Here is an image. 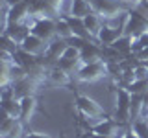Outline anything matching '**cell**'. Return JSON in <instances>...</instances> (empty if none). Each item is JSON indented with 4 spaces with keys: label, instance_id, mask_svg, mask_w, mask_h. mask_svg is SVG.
<instances>
[{
    "label": "cell",
    "instance_id": "6da1fadb",
    "mask_svg": "<svg viewBox=\"0 0 148 138\" xmlns=\"http://www.w3.org/2000/svg\"><path fill=\"white\" fill-rule=\"evenodd\" d=\"M109 74V66L108 63L102 59V61H96V63H85L78 68L76 72V79L82 81V83H95L106 77Z\"/></svg>",
    "mask_w": 148,
    "mask_h": 138
},
{
    "label": "cell",
    "instance_id": "7a4b0ae2",
    "mask_svg": "<svg viewBox=\"0 0 148 138\" xmlns=\"http://www.w3.org/2000/svg\"><path fill=\"white\" fill-rule=\"evenodd\" d=\"M76 107L80 114L87 120H102L106 118V110L96 99L89 98V96H78L76 98Z\"/></svg>",
    "mask_w": 148,
    "mask_h": 138
},
{
    "label": "cell",
    "instance_id": "3957f363",
    "mask_svg": "<svg viewBox=\"0 0 148 138\" xmlns=\"http://www.w3.org/2000/svg\"><path fill=\"white\" fill-rule=\"evenodd\" d=\"M130 105H132V92L126 87H119L117 89V105H115V118L120 123L132 122V114H130Z\"/></svg>",
    "mask_w": 148,
    "mask_h": 138
},
{
    "label": "cell",
    "instance_id": "277c9868",
    "mask_svg": "<svg viewBox=\"0 0 148 138\" xmlns=\"http://www.w3.org/2000/svg\"><path fill=\"white\" fill-rule=\"evenodd\" d=\"M148 30V18H145L139 11L135 9H130V17L128 22L124 26V35L132 37V39H137L139 35H143Z\"/></svg>",
    "mask_w": 148,
    "mask_h": 138
},
{
    "label": "cell",
    "instance_id": "5b68a950",
    "mask_svg": "<svg viewBox=\"0 0 148 138\" xmlns=\"http://www.w3.org/2000/svg\"><path fill=\"white\" fill-rule=\"evenodd\" d=\"M32 33L41 37L43 41L50 43L58 37V30H56V18L52 17H41L35 20V24L32 26Z\"/></svg>",
    "mask_w": 148,
    "mask_h": 138
},
{
    "label": "cell",
    "instance_id": "8992f818",
    "mask_svg": "<svg viewBox=\"0 0 148 138\" xmlns=\"http://www.w3.org/2000/svg\"><path fill=\"white\" fill-rule=\"evenodd\" d=\"M89 2H91L92 9H95L104 20H108L109 17H113V15H117V13L126 9L120 4L122 0H89Z\"/></svg>",
    "mask_w": 148,
    "mask_h": 138
},
{
    "label": "cell",
    "instance_id": "52a82bcc",
    "mask_svg": "<svg viewBox=\"0 0 148 138\" xmlns=\"http://www.w3.org/2000/svg\"><path fill=\"white\" fill-rule=\"evenodd\" d=\"M18 48H21L22 52L30 53V55H35V57H45L46 50H48V43H46V41H43L41 37L30 33L21 44H18Z\"/></svg>",
    "mask_w": 148,
    "mask_h": 138
},
{
    "label": "cell",
    "instance_id": "ba28073f",
    "mask_svg": "<svg viewBox=\"0 0 148 138\" xmlns=\"http://www.w3.org/2000/svg\"><path fill=\"white\" fill-rule=\"evenodd\" d=\"M22 125H24V122L21 118H9L8 114H4L2 123H0V136L2 138H24Z\"/></svg>",
    "mask_w": 148,
    "mask_h": 138
},
{
    "label": "cell",
    "instance_id": "9c48e42d",
    "mask_svg": "<svg viewBox=\"0 0 148 138\" xmlns=\"http://www.w3.org/2000/svg\"><path fill=\"white\" fill-rule=\"evenodd\" d=\"M122 129V123L117 118H102L92 125V133H98V135H109V136H117L119 138V131Z\"/></svg>",
    "mask_w": 148,
    "mask_h": 138
},
{
    "label": "cell",
    "instance_id": "30bf717a",
    "mask_svg": "<svg viewBox=\"0 0 148 138\" xmlns=\"http://www.w3.org/2000/svg\"><path fill=\"white\" fill-rule=\"evenodd\" d=\"M30 15H32L30 13V4H28L26 0L21 2V4H15V6H11L9 11H8V26L9 24H21V22H26V18Z\"/></svg>",
    "mask_w": 148,
    "mask_h": 138
},
{
    "label": "cell",
    "instance_id": "8fae6325",
    "mask_svg": "<svg viewBox=\"0 0 148 138\" xmlns=\"http://www.w3.org/2000/svg\"><path fill=\"white\" fill-rule=\"evenodd\" d=\"M124 33L120 30H115V28H111V26H108L104 22V26H102V30H100V33H98V37H96V43H98L102 48H111L117 41L122 37Z\"/></svg>",
    "mask_w": 148,
    "mask_h": 138
},
{
    "label": "cell",
    "instance_id": "7c38bea8",
    "mask_svg": "<svg viewBox=\"0 0 148 138\" xmlns=\"http://www.w3.org/2000/svg\"><path fill=\"white\" fill-rule=\"evenodd\" d=\"M46 81L54 87H69L71 85V74L56 64V66L46 68Z\"/></svg>",
    "mask_w": 148,
    "mask_h": 138
},
{
    "label": "cell",
    "instance_id": "4fadbf2b",
    "mask_svg": "<svg viewBox=\"0 0 148 138\" xmlns=\"http://www.w3.org/2000/svg\"><path fill=\"white\" fill-rule=\"evenodd\" d=\"M102 46L95 44L92 41H87L85 44L80 48V61L85 64V63H96V61H102Z\"/></svg>",
    "mask_w": 148,
    "mask_h": 138
},
{
    "label": "cell",
    "instance_id": "5bb4252c",
    "mask_svg": "<svg viewBox=\"0 0 148 138\" xmlns=\"http://www.w3.org/2000/svg\"><path fill=\"white\" fill-rule=\"evenodd\" d=\"M67 46H69L67 41L56 37L54 41H50V43H48V50H46V53H45V59H50V61H56V63H58L59 59L63 57Z\"/></svg>",
    "mask_w": 148,
    "mask_h": 138
},
{
    "label": "cell",
    "instance_id": "9a60e30c",
    "mask_svg": "<svg viewBox=\"0 0 148 138\" xmlns=\"http://www.w3.org/2000/svg\"><path fill=\"white\" fill-rule=\"evenodd\" d=\"M2 33H6V35H9L13 41H15L17 44H21L22 41L26 39L28 35L32 33V28L26 24V22H21V24H9L6 30L2 31Z\"/></svg>",
    "mask_w": 148,
    "mask_h": 138
},
{
    "label": "cell",
    "instance_id": "2e32d148",
    "mask_svg": "<svg viewBox=\"0 0 148 138\" xmlns=\"http://www.w3.org/2000/svg\"><path fill=\"white\" fill-rule=\"evenodd\" d=\"M83 24H85L89 35L92 37V41H96V37H98L100 30H102V26H104V18H102L96 11H91L87 17H83Z\"/></svg>",
    "mask_w": 148,
    "mask_h": 138
},
{
    "label": "cell",
    "instance_id": "e0dca14e",
    "mask_svg": "<svg viewBox=\"0 0 148 138\" xmlns=\"http://www.w3.org/2000/svg\"><path fill=\"white\" fill-rule=\"evenodd\" d=\"M35 110H37V98H35V94L21 98V120H22V122H24V123L30 122L32 116L35 114Z\"/></svg>",
    "mask_w": 148,
    "mask_h": 138
},
{
    "label": "cell",
    "instance_id": "ac0fdd59",
    "mask_svg": "<svg viewBox=\"0 0 148 138\" xmlns=\"http://www.w3.org/2000/svg\"><path fill=\"white\" fill-rule=\"evenodd\" d=\"M2 110L9 118H21V99L15 98V96L2 98Z\"/></svg>",
    "mask_w": 148,
    "mask_h": 138
},
{
    "label": "cell",
    "instance_id": "d6986e66",
    "mask_svg": "<svg viewBox=\"0 0 148 138\" xmlns=\"http://www.w3.org/2000/svg\"><path fill=\"white\" fill-rule=\"evenodd\" d=\"M71 24L72 31H74V37H80V39H85V41H92V37L89 35L85 24H83V18H78V17H65Z\"/></svg>",
    "mask_w": 148,
    "mask_h": 138
},
{
    "label": "cell",
    "instance_id": "ffe728a7",
    "mask_svg": "<svg viewBox=\"0 0 148 138\" xmlns=\"http://www.w3.org/2000/svg\"><path fill=\"white\" fill-rule=\"evenodd\" d=\"M91 11H95V9H92L89 0H72V13H71V17L83 18V17L89 15Z\"/></svg>",
    "mask_w": 148,
    "mask_h": 138
},
{
    "label": "cell",
    "instance_id": "44dd1931",
    "mask_svg": "<svg viewBox=\"0 0 148 138\" xmlns=\"http://www.w3.org/2000/svg\"><path fill=\"white\" fill-rule=\"evenodd\" d=\"M56 30H58V37L63 39V41H69V39L74 37V31H72L71 24H69V20L65 17H58V18H56Z\"/></svg>",
    "mask_w": 148,
    "mask_h": 138
},
{
    "label": "cell",
    "instance_id": "7402d4cb",
    "mask_svg": "<svg viewBox=\"0 0 148 138\" xmlns=\"http://www.w3.org/2000/svg\"><path fill=\"white\" fill-rule=\"evenodd\" d=\"M130 131L137 138H148V120L146 118H137L130 122Z\"/></svg>",
    "mask_w": 148,
    "mask_h": 138
},
{
    "label": "cell",
    "instance_id": "603a6c76",
    "mask_svg": "<svg viewBox=\"0 0 148 138\" xmlns=\"http://www.w3.org/2000/svg\"><path fill=\"white\" fill-rule=\"evenodd\" d=\"M143 109H145V99H143V94H132V105H130L132 122L143 116Z\"/></svg>",
    "mask_w": 148,
    "mask_h": 138
},
{
    "label": "cell",
    "instance_id": "cb8c5ba5",
    "mask_svg": "<svg viewBox=\"0 0 148 138\" xmlns=\"http://www.w3.org/2000/svg\"><path fill=\"white\" fill-rule=\"evenodd\" d=\"M126 89L132 94H146L148 92V79H135L130 85H126Z\"/></svg>",
    "mask_w": 148,
    "mask_h": 138
},
{
    "label": "cell",
    "instance_id": "d4e9b609",
    "mask_svg": "<svg viewBox=\"0 0 148 138\" xmlns=\"http://www.w3.org/2000/svg\"><path fill=\"white\" fill-rule=\"evenodd\" d=\"M145 48H148V30H146L143 35H139L135 41H133L132 52H133V53H139L141 50H145Z\"/></svg>",
    "mask_w": 148,
    "mask_h": 138
},
{
    "label": "cell",
    "instance_id": "484cf974",
    "mask_svg": "<svg viewBox=\"0 0 148 138\" xmlns=\"http://www.w3.org/2000/svg\"><path fill=\"white\" fill-rule=\"evenodd\" d=\"M2 50L4 52H11V53H17L18 52V44L11 39L9 35L2 33Z\"/></svg>",
    "mask_w": 148,
    "mask_h": 138
},
{
    "label": "cell",
    "instance_id": "4316f807",
    "mask_svg": "<svg viewBox=\"0 0 148 138\" xmlns=\"http://www.w3.org/2000/svg\"><path fill=\"white\" fill-rule=\"evenodd\" d=\"M133 76L135 79H148V64L146 63H139L133 66Z\"/></svg>",
    "mask_w": 148,
    "mask_h": 138
},
{
    "label": "cell",
    "instance_id": "83f0119b",
    "mask_svg": "<svg viewBox=\"0 0 148 138\" xmlns=\"http://www.w3.org/2000/svg\"><path fill=\"white\" fill-rule=\"evenodd\" d=\"M61 59H72V61H78V59H80V48H76V46L69 44Z\"/></svg>",
    "mask_w": 148,
    "mask_h": 138
},
{
    "label": "cell",
    "instance_id": "f1b7e54d",
    "mask_svg": "<svg viewBox=\"0 0 148 138\" xmlns=\"http://www.w3.org/2000/svg\"><path fill=\"white\" fill-rule=\"evenodd\" d=\"M24 138H52V136L45 135V133H26Z\"/></svg>",
    "mask_w": 148,
    "mask_h": 138
},
{
    "label": "cell",
    "instance_id": "f546056e",
    "mask_svg": "<svg viewBox=\"0 0 148 138\" xmlns=\"http://www.w3.org/2000/svg\"><path fill=\"white\" fill-rule=\"evenodd\" d=\"M87 138H117V136H109V135H98V133H89L87 135Z\"/></svg>",
    "mask_w": 148,
    "mask_h": 138
},
{
    "label": "cell",
    "instance_id": "4dcf8cb0",
    "mask_svg": "<svg viewBox=\"0 0 148 138\" xmlns=\"http://www.w3.org/2000/svg\"><path fill=\"white\" fill-rule=\"evenodd\" d=\"M120 138H137V136H135V135H133V133L128 129V131H124V133H122V136H120Z\"/></svg>",
    "mask_w": 148,
    "mask_h": 138
},
{
    "label": "cell",
    "instance_id": "1f68e13d",
    "mask_svg": "<svg viewBox=\"0 0 148 138\" xmlns=\"http://www.w3.org/2000/svg\"><path fill=\"white\" fill-rule=\"evenodd\" d=\"M45 2H46V4H50V6L56 9V7H58V4L61 2V0H45ZM56 13H58V11H56Z\"/></svg>",
    "mask_w": 148,
    "mask_h": 138
},
{
    "label": "cell",
    "instance_id": "d6a6232c",
    "mask_svg": "<svg viewBox=\"0 0 148 138\" xmlns=\"http://www.w3.org/2000/svg\"><path fill=\"white\" fill-rule=\"evenodd\" d=\"M137 2H143V0H135V4H137Z\"/></svg>",
    "mask_w": 148,
    "mask_h": 138
},
{
    "label": "cell",
    "instance_id": "836d02e7",
    "mask_svg": "<svg viewBox=\"0 0 148 138\" xmlns=\"http://www.w3.org/2000/svg\"><path fill=\"white\" fill-rule=\"evenodd\" d=\"M146 120H148V118H146Z\"/></svg>",
    "mask_w": 148,
    "mask_h": 138
}]
</instances>
